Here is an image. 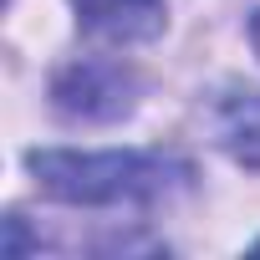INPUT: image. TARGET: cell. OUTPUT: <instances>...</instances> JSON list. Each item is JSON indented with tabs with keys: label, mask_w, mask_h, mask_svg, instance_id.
Returning <instances> with one entry per match:
<instances>
[{
	"label": "cell",
	"mask_w": 260,
	"mask_h": 260,
	"mask_svg": "<svg viewBox=\"0 0 260 260\" xmlns=\"http://www.w3.org/2000/svg\"><path fill=\"white\" fill-rule=\"evenodd\" d=\"M56 107L67 117H82V122H112L122 112H133L138 102V77L117 67V61H77L56 77L51 87Z\"/></svg>",
	"instance_id": "7a4b0ae2"
},
{
	"label": "cell",
	"mask_w": 260,
	"mask_h": 260,
	"mask_svg": "<svg viewBox=\"0 0 260 260\" xmlns=\"http://www.w3.org/2000/svg\"><path fill=\"white\" fill-rule=\"evenodd\" d=\"M255 250H260V245H255Z\"/></svg>",
	"instance_id": "8992f818"
},
{
	"label": "cell",
	"mask_w": 260,
	"mask_h": 260,
	"mask_svg": "<svg viewBox=\"0 0 260 260\" xmlns=\"http://www.w3.org/2000/svg\"><path fill=\"white\" fill-rule=\"evenodd\" d=\"M41 194L61 204H153L189 184V164L138 148H107V153H77V148H31L26 153Z\"/></svg>",
	"instance_id": "6da1fadb"
},
{
	"label": "cell",
	"mask_w": 260,
	"mask_h": 260,
	"mask_svg": "<svg viewBox=\"0 0 260 260\" xmlns=\"http://www.w3.org/2000/svg\"><path fill=\"white\" fill-rule=\"evenodd\" d=\"M245 26H250V46H255V56H260V0H250V16H245Z\"/></svg>",
	"instance_id": "5b68a950"
},
{
	"label": "cell",
	"mask_w": 260,
	"mask_h": 260,
	"mask_svg": "<svg viewBox=\"0 0 260 260\" xmlns=\"http://www.w3.org/2000/svg\"><path fill=\"white\" fill-rule=\"evenodd\" d=\"M77 26L112 46H138L164 31V0H72Z\"/></svg>",
	"instance_id": "3957f363"
},
{
	"label": "cell",
	"mask_w": 260,
	"mask_h": 260,
	"mask_svg": "<svg viewBox=\"0 0 260 260\" xmlns=\"http://www.w3.org/2000/svg\"><path fill=\"white\" fill-rule=\"evenodd\" d=\"M209 127L235 164L260 169V87H230L224 97H214Z\"/></svg>",
	"instance_id": "277c9868"
}]
</instances>
